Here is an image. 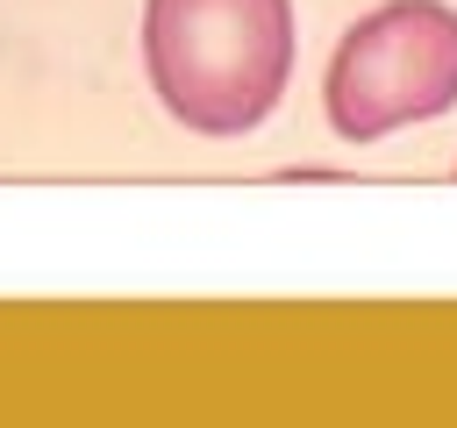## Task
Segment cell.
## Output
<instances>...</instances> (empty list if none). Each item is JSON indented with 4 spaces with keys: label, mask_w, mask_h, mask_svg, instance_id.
Wrapping results in <instances>:
<instances>
[{
    "label": "cell",
    "mask_w": 457,
    "mask_h": 428,
    "mask_svg": "<svg viewBox=\"0 0 457 428\" xmlns=\"http://www.w3.org/2000/svg\"><path fill=\"white\" fill-rule=\"evenodd\" d=\"M143 64L193 136H250L293 78V0H150Z\"/></svg>",
    "instance_id": "cell-1"
},
{
    "label": "cell",
    "mask_w": 457,
    "mask_h": 428,
    "mask_svg": "<svg viewBox=\"0 0 457 428\" xmlns=\"http://www.w3.org/2000/svg\"><path fill=\"white\" fill-rule=\"evenodd\" d=\"M321 107L343 143H378L407 121L450 114L457 107V7H443V0L371 7L336 43Z\"/></svg>",
    "instance_id": "cell-2"
}]
</instances>
